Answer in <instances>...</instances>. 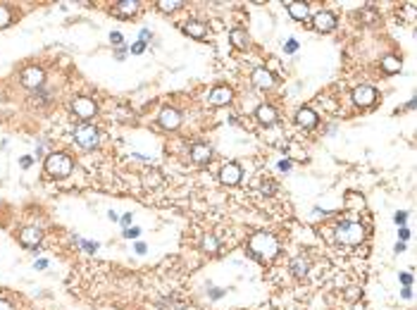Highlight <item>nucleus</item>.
<instances>
[{
    "label": "nucleus",
    "instance_id": "1",
    "mask_svg": "<svg viewBox=\"0 0 417 310\" xmlns=\"http://www.w3.org/2000/svg\"><path fill=\"white\" fill-rule=\"evenodd\" d=\"M248 248H251V253H253L257 260H262V262H272L274 256L279 253V241H277L272 234H265V232H260V234L251 237V241H248Z\"/></svg>",
    "mask_w": 417,
    "mask_h": 310
},
{
    "label": "nucleus",
    "instance_id": "2",
    "mask_svg": "<svg viewBox=\"0 0 417 310\" xmlns=\"http://www.w3.org/2000/svg\"><path fill=\"white\" fill-rule=\"evenodd\" d=\"M72 158L70 155H65V153H50L48 158H46V172L50 174V177H57V179H62V177H67L70 172H72Z\"/></svg>",
    "mask_w": 417,
    "mask_h": 310
},
{
    "label": "nucleus",
    "instance_id": "3",
    "mask_svg": "<svg viewBox=\"0 0 417 310\" xmlns=\"http://www.w3.org/2000/svg\"><path fill=\"white\" fill-rule=\"evenodd\" d=\"M363 238H365L363 224H358V222H353V219H348L346 224L336 227V241L344 243V246H355V243H360Z\"/></svg>",
    "mask_w": 417,
    "mask_h": 310
},
{
    "label": "nucleus",
    "instance_id": "4",
    "mask_svg": "<svg viewBox=\"0 0 417 310\" xmlns=\"http://www.w3.org/2000/svg\"><path fill=\"white\" fill-rule=\"evenodd\" d=\"M74 143L79 148H86V150H91L100 143V134H98V129L93 127V124H79V127L74 129Z\"/></svg>",
    "mask_w": 417,
    "mask_h": 310
},
{
    "label": "nucleus",
    "instance_id": "5",
    "mask_svg": "<svg viewBox=\"0 0 417 310\" xmlns=\"http://www.w3.org/2000/svg\"><path fill=\"white\" fill-rule=\"evenodd\" d=\"M353 103L360 105V108H370V105L377 103V91H374L372 86H367V84H360V86H355V91H353Z\"/></svg>",
    "mask_w": 417,
    "mask_h": 310
},
{
    "label": "nucleus",
    "instance_id": "6",
    "mask_svg": "<svg viewBox=\"0 0 417 310\" xmlns=\"http://www.w3.org/2000/svg\"><path fill=\"white\" fill-rule=\"evenodd\" d=\"M241 179H243V169L238 163H227L219 169V182L227 184V186H236Z\"/></svg>",
    "mask_w": 417,
    "mask_h": 310
},
{
    "label": "nucleus",
    "instance_id": "7",
    "mask_svg": "<svg viewBox=\"0 0 417 310\" xmlns=\"http://www.w3.org/2000/svg\"><path fill=\"white\" fill-rule=\"evenodd\" d=\"M43 79H46V74L43 70L38 67V65H31V67H26L24 72H22V84L26 86V89H41L43 86Z\"/></svg>",
    "mask_w": 417,
    "mask_h": 310
},
{
    "label": "nucleus",
    "instance_id": "8",
    "mask_svg": "<svg viewBox=\"0 0 417 310\" xmlns=\"http://www.w3.org/2000/svg\"><path fill=\"white\" fill-rule=\"evenodd\" d=\"M234 100V91L229 86H215L212 91L208 93V103L215 105V108H222V105H229Z\"/></svg>",
    "mask_w": 417,
    "mask_h": 310
},
{
    "label": "nucleus",
    "instance_id": "9",
    "mask_svg": "<svg viewBox=\"0 0 417 310\" xmlns=\"http://www.w3.org/2000/svg\"><path fill=\"white\" fill-rule=\"evenodd\" d=\"M72 110L76 117H81V119H91L93 115H95V100L91 98H74L72 100Z\"/></svg>",
    "mask_w": 417,
    "mask_h": 310
},
{
    "label": "nucleus",
    "instance_id": "10",
    "mask_svg": "<svg viewBox=\"0 0 417 310\" xmlns=\"http://www.w3.org/2000/svg\"><path fill=\"white\" fill-rule=\"evenodd\" d=\"M158 122H160V127L162 129H169V131H172V129H179V124H182V115H179V110H174V108H162Z\"/></svg>",
    "mask_w": 417,
    "mask_h": 310
},
{
    "label": "nucleus",
    "instance_id": "11",
    "mask_svg": "<svg viewBox=\"0 0 417 310\" xmlns=\"http://www.w3.org/2000/svg\"><path fill=\"white\" fill-rule=\"evenodd\" d=\"M191 160L198 165H205L212 160V148H210V143H203V141H198V143H193L191 146Z\"/></svg>",
    "mask_w": 417,
    "mask_h": 310
},
{
    "label": "nucleus",
    "instance_id": "12",
    "mask_svg": "<svg viewBox=\"0 0 417 310\" xmlns=\"http://www.w3.org/2000/svg\"><path fill=\"white\" fill-rule=\"evenodd\" d=\"M41 238H43V232H41L38 227H24V229L19 232V241H22L26 248H36L38 243H41Z\"/></svg>",
    "mask_w": 417,
    "mask_h": 310
},
{
    "label": "nucleus",
    "instance_id": "13",
    "mask_svg": "<svg viewBox=\"0 0 417 310\" xmlns=\"http://www.w3.org/2000/svg\"><path fill=\"white\" fill-rule=\"evenodd\" d=\"M312 24H315L317 31H331V29L336 26V17H334L329 10H320V12L312 17Z\"/></svg>",
    "mask_w": 417,
    "mask_h": 310
},
{
    "label": "nucleus",
    "instance_id": "14",
    "mask_svg": "<svg viewBox=\"0 0 417 310\" xmlns=\"http://www.w3.org/2000/svg\"><path fill=\"white\" fill-rule=\"evenodd\" d=\"M253 84L257 89H272L274 86V74L267 67H257L253 72Z\"/></svg>",
    "mask_w": 417,
    "mask_h": 310
},
{
    "label": "nucleus",
    "instance_id": "15",
    "mask_svg": "<svg viewBox=\"0 0 417 310\" xmlns=\"http://www.w3.org/2000/svg\"><path fill=\"white\" fill-rule=\"evenodd\" d=\"M255 119L260 122V124H265V127H270L277 122V110L272 105H267V103H262L260 108L255 110Z\"/></svg>",
    "mask_w": 417,
    "mask_h": 310
},
{
    "label": "nucleus",
    "instance_id": "16",
    "mask_svg": "<svg viewBox=\"0 0 417 310\" xmlns=\"http://www.w3.org/2000/svg\"><path fill=\"white\" fill-rule=\"evenodd\" d=\"M296 122H298L301 127L312 129L315 124H317V112H315L312 108H301L298 110V115H296Z\"/></svg>",
    "mask_w": 417,
    "mask_h": 310
},
{
    "label": "nucleus",
    "instance_id": "17",
    "mask_svg": "<svg viewBox=\"0 0 417 310\" xmlns=\"http://www.w3.org/2000/svg\"><path fill=\"white\" fill-rule=\"evenodd\" d=\"M229 41H232V46L238 48V50H246V48L251 46V36H248V31H243V29H232V31H229Z\"/></svg>",
    "mask_w": 417,
    "mask_h": 310
},
{
    "label": "nucleus",
    "instance_id": "18",
    "mask_svg": "<svg viewBox=\"0 0 417 310\" xmlns=\"http://www.w3.org/2000/svg\"><path fill=\"white\" fill-rule=\"evenodd\" d=\"M139 7H141L139 0H122V2L115 5V12H117L119 17H131V15L139 12Z\"/></svg>",
    "mask_w": 417,
    "mask_h": 310
},
{
    "label": "nucleus",
    "instance_id": "19",
    "mask_svg": "<svg viewBox=\"0 0 417 310\" xmlns=\"http://www.w3.org/2000/svg\"><path fill=\"white\" fill-rule=\"evenodd\" d=\"M310 270V262L305 260V256H296L291 260V274L293 277H305Z\"/></svg>",
    "mask_w": 417,
    "mask_h": 310
},
{
    "label": "nucleus",
    "instance_id": "20",
    "mask_svg": "<svg viewBox=\"0 0 417 310\" xmlns=\"http://www.w3.org/2000/svg\"><path fill=\"white\" fill-rule=\"evenodd\" d=\"M400 67H403V62H400V57H396V55H386V57H381V70H384L386 74L400 72Z\"/></svg>",
    "mask_w": 417,
    "mask_h": 310
},
{
    "label": "nucleus",
    "instance_id": "21",
    "mask_svg": "<svg viewBox=\"0 0 417 310\" xmlns=\"http://www.w3.org/2000/svg\"><path fill=\"white\" fill-rule=\"evenodd\" d=\"M289 7V15L293 19H308L310 17V7L305 2H286Z\"/></svg>",
    "mask_w": 417,
    "mask_h": 310
},
{
    "label": "nucleus",
    "instance_id": "22",
    "mask_svg": "<svg viewBox=\"0 0 417 310\" xmlns=\"http://www.w3.org/2000/svg\"><path fill=\"white\" fill-rule=\"evenodd\" d=\"M184 31H186L188 36H193V38H205V24H203V22H196V19H191V22H186Z\"/></svg>",
    "mask_w": 417,
    "mask_h": 310
},
{
    "label": "nucleus",
    "instance_id": "23",
    "mask_svg": "<svg viewBox=\"0 0 417 310\" xmlns=\"http://www.w3.org/2000/svg\"><path fill=\"white\" fill-rule=\"evenodd\" d=\"M143 186L145 189H158V186H162V174L158 172V169H148L143 174Z\"/></svg>",
    "mask_w": 417,
    "mask_h": 310
},
{
    "label": "nucleus",
    "instance_id": "24",
    "mask_svg": "<svg viewBox=\"0 0 417 310\" xmlns=\"http://www.w3.org/2000/svg\"><path fill=\"white\" fill-rule=\"evenodd\" d=\"M203 251H205V253H217V251H219L217 237H212V234L203 237Z\"/></svg>",
    "mask_w": 417,
    "mask_h": 310
},
{
    "label": "nucleus",
    "instance_id": "25",
    "mask_svg": "<svg viewBox=\"0 0 417 310\" xmlns=\"http://www.w3.org/2000/svg\"><path fill=\"white\" fill-rule=\"evenodd\" d=\"M182 5H184L182 0H172V2H169V0H160V2H158V7H160L162 12H174V10L182 7Z\"/></svg>",
    "mask_w": 417,
    "mask_h": 310
},
{
    "label": "nucleus",
    "instance_id": "26",
    "mask_svg": "<svg viewBox=\"0 0 417 310\" xmlns=\"http://www.w3.org/2000/svg\"><path fill=\"white\" fill-rule=\"evenodd\" d=\"M344 296H346L348 303H355V301L360 298V289H358V286H348V289L344 291Z\"/></svg>",
    "mask_w": 417,
    "mask_h": 310
},
{
    "label": "nucleus",
    "instance_id": "27",
    "mask_svg": "<svg viewBox=\"0 0 417 310\" xmlns=\"http://www.w3.org/2000/svg\"><path fill=\"white\" fill-rule=\"evenodd\" d=\"M12 22V15H10V10L5 7V5H0V29H5L7 24Z\"/></svg>",
    "mask_w": 417,
    "mask_h": 310
},
{
    "label": "nucleus",
    "instance_id": "28",
    "mask_svg": "<svg viewBox=\"0 0 417 310\" xmlns=\"http://www.w3.org/2000/svg\"><path fill=\"white\" fill-rule=\"evenodd\" d=\"M79 246L86 251V253H95L98 251V243H91V241H84V238H79Z\"/></svg>",
    "mask_w": 417,
    "mask_h": 310
},
{
    "label": "nucleus",
    "instance_id": "29",
    "mask_svg": "<svg viewBox=\"0 0 417 310\" xmlns=\"http://www.w3.org/2000/svg\"><path fill=\"white\" fill-rule=\"evenodd\" d=\"M129 50H131V53H134V55L143 53V50H145V43H143V41H136V43H134V46H131Z\"/></svg>",
    "mask_w": 417,
    "mask_h": 310
},
{
    "label": "nucleus",
    "instance_id": "30",
    "mask_svg": "<svg viewBox=\"0 0 417 310\" xmlns=\"http://www.w3.org/2000/svg\"><path fill=\"white\" fill-rule=\"evenodd\" d=\"M284 50H286V53H296V50H298V41H296V38H291V41H286Z\"/></svg>",
    "mask_w": 417,
    "mask_h": 310
},
{
    "label": "nucleus",
    "instance_id": "31",
    "mask_svg": "<svg viewBox=\"0 0 417 310\" xmlns=\"http://www.w3.org/2000/svg\"><path fill=\"white\" fill-rule=\"evenodd\" d=\"M139 234H141V229H139V227H129V229H124V237H127V238H136Z\"/></svg>",
    "mask_w": 417,
    "mask_h": 310
},
{
    "label": "nucleus",
    "instance_id": "32",
    "mask_svg": "<svg viewBox=\"0 0 417 310\" xmlns=\"http://www.w3.org/2000/svg\"><path fill=\"white\" fill-rule=\"evenodd\" d=\"M119 222H122V227H124V229H129V227H131V222H134V215L127 213V215H122V217H119Z\"/></svg>",
    "mask_w": 417,
    "mask_h": 310
},
{
    "label": "nucleus",
    "instance_id": "33",
    "mask_svg": "<svg viewBox=\"0 0 417 310\" xmlns=\"http://www.w3.org/2000/svg\"><path fill=\"white\" fill-rule=\"evenodd\" d=\"M110 41H112V46H122V34L119 31H112L110 34Z\"/></svg>",
    "mask_w": 417,
    "mask_h": 310
},
{
    "label": "nucleus",
    "instance_id": "34",
    "mask_svg": "<svg viewBox=\"0 0 417 310\" xmlns=\"http://www.w3.org/2000/svg\"><path fill=\"white\" fill-rule=\"evenodd\" d=\"M134 248H136V253H139V256H143L145 251H148V246H145L143 241H136V246H134Z\"/></svg>",
    "mask_w": 417,
    "mask_h": 310
},
{
    "label": "nucleus",
    "instance_id": "35",
    "mask_svg": "<svg viewBox=\"0 0 417 310\" xmlns=\"http://www.w3.org/2000/svg\"><path fill=\"white\" fill-rule=\"evenodd\" d=\"M405 217H408V215H405V213H396V224H398V227H403V224H405Z\"/></svg>",
    "mask_w": 417,
    "mask_h": 310
},
{
    "label": "nucleus",
    "instance_id": "36",
    "mask_svg": "<svg viewBox=\"0 0 417 310\" xmlns=\"http://www.w3.org/2000/svg\"><path fill=\"white\" fill-rule=\"evenodd\" d=\"M400 282H403L405 286H410V284H413V277H410V274L405 272V274H400Z\"/></svg>",
    "mask_w": 417,
    "mask_h": 310
},
{
    "label": "nucleus",
    "instance_id": "37",
    "mask_svg": "<svg viewBox=\"0 0 417 310\" xmlns=\"http://www.w3.org/2000/svg\"><path fill=\"white\" fill-rule=\"evenodd\" d=\"M31 163H34L31 155H24V158H22V167H31Z\"/></svg>",
    "mask_w": 417,
    "mask_h": 310
},
{
    "label": "nucleus",
    "instance_id": "38",
    "mask_svg": "<svg viewBox=\"0 0 417 310\" xmlns=\"http://www.w3.org/2000/svg\"><path fill=\"white\" fill-rule=\"evenodd\" d=\"M34 267H36V270H46V267H48V260H36Z\"/></svg>",
    "mask_w": 417,
    "mask_h": 310
},
{
    "label": "nucleus",
    "instance_id": "39",
    "mask_svg": "<svg viewBox=\"0 0 417 310\" xmlns=\"http://www.w3.org/2000/svg\"><path fill=\"white\" fill-rule=\"evenodd\" d=\"M224 289H210V298H222Z\"/></svg>",
    "mask_w": 417,
    "mask_h": 310
},
{
    "label": "nucleus",
    "instance_id": "40",
    "mask_svg": "<svg viewBox=\"0 0 417 310\" xmlns=\"http://www.w3.org/2000/svg\"><path fill=\"white\" fill-rule=\"evenodd\" d=\"M150 38H153V34H150V31H148V29H143V31H141V41H150Z\"/></svg>",
    "mask_w": 417,
    "mask_h": 310
},
{
    "label": "nucleus",
    "instance_id": "41",
    "mask_svg": "<svg viewBox=\"0 0 417 310\" xmlns=\"http://www.w3.org/2000/svg\"><path fill=\"white\" fill-rule=\"evenodd\" d=\"M0 310H15V308H12L7 301H2V298H0Z\"/></svg>",
    "mask_w": 417,
    "mask_h": 310
},
{
    "label": "nucleus",
    "instance_id": "42",
    "mask_svg": "<svg viewBox=\"0 0 417 310\" xmlns=\"http://www.w3.org/2000/svg\"><path fill=\"white\" fill-rule=\"evenodd\" d=\"M115 55H117V60H124V57H127V50H124V48H119Z\"/></svg>",
    "mask_w": 417,
    "mask_h": 310
},
{
    "label": "nucleus",
    "instance_id": "43",
    "mask_svg": "<svg viewBox=\"0 0 417 310\" xmlns=\"http://www.w3.org/2000/svg\"><path fill=\"white\" fill-rule=\"evenodd\" d=\"M408 237H410V232H408V229H400V243H403Z\"/></svg>",
    "mask_w": 417,
    "mask_h": 310
},
{
    "label": "nucleus",
    "instance_id": "44",
    "mask_svg": "<svg viewBox=\"0 0 417 310\" xmlns=\"http://www.w3.org/2000/svg\"><path fill=\"white\" fill-rule=\"evenodd\" d=\"M108 217L112 219V222H117V219H119V215H117V213H115V210H110V213H108Z\"/></svg>",
    "mask_w": 417,
    "mask_h": 310
},
{
    "label": "nucleus",
    "instance_id": "45",
    "mask_svg": "<svg viewBox=\"0 0 417 310\" xmlns=\"http://www.w3.org/2000/svg\"><path fill=\"white\" fill-rule=\"evenodd\" d=\"M410 296H413V291H410V286H405V289H403V298H410Z\"/></svg>",
    "mask_w": 417,
    "mask_h": 310
},
{
    "label": "nucleus",
    "instance_id": "46",
    "mask_svg": "<svg viewBox=\"0 0 417 310\" xmlns=\"http://www.w3.org/2000/svg\"><path fill=\"white\" fill-rule=\"evenodd\" d=\"M279 167H281V169H289L291 163H289V160H281V163H279Z\"/></svg>",
    "mask_w": 417,
    "mask_h": 310
}]
</instances>
